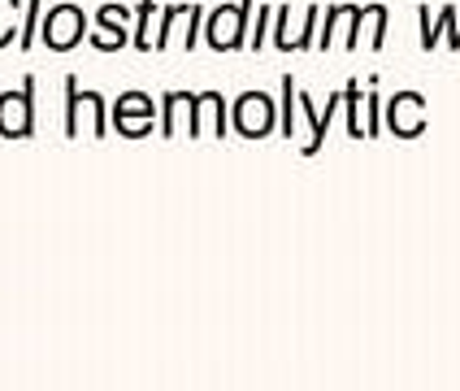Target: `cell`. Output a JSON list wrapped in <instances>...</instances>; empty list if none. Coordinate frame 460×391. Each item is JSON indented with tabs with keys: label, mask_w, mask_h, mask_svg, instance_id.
Segmentation results:
<instances>
[{
	"label": "cell",
	"mask_w": 460,
	"mask_h": 391,
	"mask_svg": "<svg viewBox=\"0 0 460 391\" xmlns=\"http://www.w3.org/2000/svg\"><path fill=\"white\" fill-rule=\"evenodd\" d=\"M66 139H104L109 135V104L101 92H83L75 75H66V113H61Z\"/></svg>",
	"instance_id": "1"
},
{
	"label": "cell",
	"mask_w": 460,
	"mask_h": 391,
	"mask_svg": "<svg viewBox=\"0 0 460 391\" xmlns=\"http://www.w3.org/2000/svg\"><path fill=\"white\" fill-rule=\"evenodd\" d=\"M252 9L256 0H239V4H217L205 18V44L213 52H239L248 49L252 35Z\"/></svg>",
	"instance_id": "2"
},
{
	"label": "cell",
	"mask_w": 460,
	"mask_h": 391,
	"mask_svg": "<svg viewBox=\"0 0 460 391\" xmlns=\"http://www.w3.org/2000/svg\"><path fill=\"white\" fill-rule=\"evenodd\" d=\"M156 118H161V104L148 92H122L113 109H109V127L118 130L122 139H148L156 135Z\"/></svg>",
	"instance_id": "3"
},
{
	"label": "cell",
	"mask_w": 460,
	"mask_h": 391,
	"mask_svg": "<svg viewBox=\"0 0 460 391\" xmlns=\"http://www.w3.org/2000/svg\"><path fill=\"white\" fill-rule=\"evenodd\" d=\"M87 13L78 9V4H52L49 13H44V22H40V40H44V49L49 52H75L78 44H87Z\"/></svg>",
	"instance_id": "4"
},
{
	"label": "cell",
	"mask_w": 460,
	"mask_h": 391,
	"mask_svg": "<svg viewBox=\"0 0 460 391\" xmlns=\"http://www.w3.org/2000/svg\"><path fill=\"white\" fill-rule=\"evenodd\" d=\"M279 127V101L265 92H243L239 101L230 104V130L243 139H265Z\"/></svg>",
	"instance_id": "5"
},
{
	"label": "cell",
	"mask_w": 460,
	"mask_h": 391,
	"mask_svg": "<svg viewBox=\"0 0 460 391\" xmlns=\"http://www.w3.org/2000/svg\"><path fill=\"white\" fill-rule=\"evenodd\" d=\"M0 139H35V75L0 92Z\"/></svg>",
	"instance_id": "6"
},
{
	"label": "cell",
	"mask_w": 460,
	"mask_h": 391,
	"mask_svg": "<svg viewBox=\"0 0 460 391\" xmlns=\"http://www.w3.org/2000/svg\"><path fill=\"white\" fill-rule=\"evenodd\" d=\"M226 139L230 135V104L222 92H196L191 96V122L187 139Z\"/></svg>",
	"instance_id": "7"
},
{
	"label": "cell",
	"mask_w": 460,
	"mask_h": 391,
	"mask_svg": "<svg viewBox=\"0 0 460 391\" xmlns=\"http://www.w3.org/2000/svg\"><path fill=\"white\" fill-rule=\"evenodd\" d=\"M87 44L96 52H122L130 44V9L127 4H101L96 26L87 31Z\"/></svg>",
	"instance_id": "8"
},
{
	"label": "cell",
	"mask_w": 460,
	"mask_h": 391,
	"mask_svg": "<svg viewBox=\"0 0 460 391\" xmlns=\"http://www.w3.org/2000/svg\"><path fill=\"white\" fill-rule=\"evenodd\" d=\"M386 127L400 139H417L426 130V104H421V96L417 92H400L395 101L386 104Z\"/></svg>",
	"instance_id": "9"
},
{
	"label": "cell",
	"mask_w": 460,
	"mask_h": 391,
	"mask_svg": "<svg viewBox=\"0 0 460 391\" xmlns=\"http://www.w3.org/2000/svg\"><path fill=\"white\" fill-rule=\"evenodd\" d=\"M191 96H196V92H165V96H161V118H156V135H161V139H174V135H179V122H182V130H187V122H191Z\"/></svg>",
	"instance_id": "10"
},
{
	"label": "cell",
	"mask_w": 460,
	"mask_h": 391,
	"mask_svg": "<svg viewBox=\"0 0 460 391\" xmlns=\"http://www.w3.org/2000/svg\"><path fill=\"white\" fill-rule=\"evenodd\" d=\"M187 9L191 4H161V13H156V31H153V52H170V44H174V31H179V22L187 18Z\"/></svg>",
	"instance_id": "11"
},
{
	"label": "cell",
	"mask_w": 460,
	"mask_h": 391,
	"mask_svg": "<svg viewBox=\"0 0 460 391\" xmlns=\"http://www.w3.org/2000/svg\"><path fill=\"white\" fill-rule=\"evenodd\" d=\"M156 13H161V0H139V9H135V31H130V44H135V52H153Z\"/></svg>",
	"instance_id": "12"
},
{
	"label": "cell",
	"mask_w": 460,
	"mask_h": 391,
	"mask_svg": "<svg viewBox=\"0 0 460 391\" xmlns=\"http://www.w3.org/2000/svg\"><path fill=\"white\" fill-rule=\"evenodd\" d=\"M22 4L26 0H0V52L18 49V31H22Z\"/></svg>",
	"instance_id": "13"
},
{
	"label": "cell",
	"mask_w": 460,
	"mask_h": 391,
	"mask_svg": "<svg viewBox=\"0 0 460 391\" xmlns=\"http://www.w3.org/2000/svg\"><path fill=\"white\" fill-rule=\"evenodd\" d=\"M40 22H44V0H26L22 4V31H18V52H31L40 40Z\"/></svg>",
	"instance_id": "14"
},
{
	"label": "cell",
	"mask_w": 460,
	"mask_h": 391,
	"mask_svg": "<svg viewBox=\"0 0 460 391\" xmlns=\"http://www.w3.org/2000/svg\"><path fill=\"white\" fill-rule=\"evenodd\" d=\"M200 31H205V0H191L187 18H182V52H196L200 49Z\"/></svg>",
	"instance_id": "15"
},
{
	"label": "cell",
	"mask_w": 460,
	"mask_h": 391,
	"mask_svg": "<svg viewBox=\"0 0 460 391\" xmlns=\"http://www.w3.org/2000/svg\"><path fill=\"white\" fill-rule=\"evenodd\" d=\"M296 78H282V101H279V130L282 135H296Z\"/></svg>",
	"instance_id": "16"
},
{
	"label": "cell",
	"mask_w": 460,
	"mask_h": 391,
	"mask_svg": "<svg viewBox=\"0 0 460 391\" xmlns=\"http://www.w3.org/2000/svg\"><path fill=\"white\" fill-rule=\"evenodd\" d=\"M270 18H274V0H261V9H256V18H252V35H248V49H252V52L265 49V35H270Z\"/></svg>",
	"instance_id": "17"
}]
</instances>
